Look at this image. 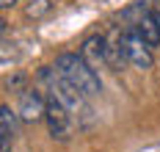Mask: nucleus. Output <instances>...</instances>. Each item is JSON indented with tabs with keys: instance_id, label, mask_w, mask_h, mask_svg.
<instances>
[{
	"instance_id": "obj_2",
	"label": "nucleus",
	"mask_w": 160,
	"mask_h": 152,
	"mask_svg": "<svg viewBox=\"0 0 160 152\" xmlns=\"http://www.w3.org/2000/svg\"><path fill=\"white\" fill-rule=\"evenodd\" d=\"M39 80L44 83V89H47V94H52L55 100H61L72 111V116H86L88 114V105H86V94L80 91L78 86H72L69 80H66L64 75L58 72V69L52 67H44L42 72H39Z\"/></svg>"
},
{
	"instance_id": "obj_7",
	"label": "nucleus",
	"mask_w": 160,
	"mask_h": 152,
	"mask_svg": "<svg viewBox=\"0 0 160 152\" xmlns=\"http://www.w3.org/2000/svg\"><path fill=\"white\" fill-rule=\"evenodd\" d=\"M132 28L141 33V39H144L152 50L160 44V22H158V17H155V11H144L141 17L132 22Z\"/></svg>"
},
{
	"instance_id": "obj_4",
	"label": "nucleus",
	"mask_w": 160,
	"mask_h": 152,
	"mask_svg": "<svg viewBox=\"0 0 160 152\" xmlns=\"http://www.w3.org/2000/svg\"><path fill=\"white\" fill-rule=\"evenodd\" d=\"M124 33V53H127V61L135 69H152V47L146 44L141 33L135 28H127L122 31Z\"/></svg>"
},
{
	"instance_id": "obj_8",
	"label": "nucleus",
	"mask_w": 160,
	"mask_h": 152,
	"mask_svg": "<svg viewBox=\"0 0 160 152\" xmlns=\"http://www.w3.org/2000/svg\"><path fill=\"white\" fill-rule=\"evenodd\" d=\"M17 111H11L8 105H0V152H11L14 144V122H17Z\"/></svg>"
},
{
	"instance_id": "obj_3",
	"label": "nucleus",
	"mask_w": 160,
	"mask_h": 152,
	"mask_svg": "<svg viewBox=\"0 0 160 152\" xmlns=\"http://www.w3.org/2000/svg\"><path fill=\"white\" fill-rule=\"evenodd\" d=\"M44 124H47V133L52 141H69L75 133V124H72V111L66 108L61 100H55L52 94H47V111H44Z\"/></svg>"
},
{
	"instance_id": "obj_11",
	"label": "nucleus",
	"mask_w": 160,
	"mask_h": 152,
	"mask_svg": "<svg viewBox=\"0 0 160 152\" xmlns=\"http://www.w3.org/2000/svg\"><path fill=\"white\" fill-rule=\"evenodd\" d=\"M152 11H155V17H158V22H160V3L155 6V8H152Z\"/></svg>"
},
{
	"instance_id": "obj_1",
	"label": "nucleus",
	"mask_w": 160,
	"mask_h": 152,
	"mask_svg": "<svg viewBox=\"0 0 160 152\" xmlns=\"http://www.w3.org/2000/svg\"><path fill=\"white\" fill-rule=\"evenodd\" d=\"M55 69H58L72 86H78L86 97H97V94L102 91V80H99L97 69L91 67L80 53H61V55L55 58Z\"/></svg>"
},
{
	"instance_id": "obj_6",
	"label": "nucleus",
	"mask_w": 160,
	"mask_h": 152,
	"mask_svg": "<svg viewBox=\"0 0 160 152\" xmlns=\"http://www.w3.org/2000/svg\"><path fill=\"white\" fill-rule=\"evenodd\" d=\"M80 55H83L94 69L108 67V36L94 33V36H88V39H83V44H80Z\"/></svg>"
},
{
	"instance_id": "obj_9",
	"label": "nucleus",
	"mask_w": 160,
	"mask_h": 152,
	"mask_svg": "<svg viewBox=\"0 0 160 152\" xmlns=\"http://www.w3.org/2000/svg\"><path fill=\"white\" fill-rule=\"evenodd\" d=\"M50 11V0H31L28 6V17H42Z\"/></svg>"
},
{
	"instance_id": "obj_10",
	"label": "nucleus",
	"mask_w": 160,
	"mask_h": 152,
	"mask_svg": "<svg viewBox=\"0 0 160 152\" xmlns=\"http://www.w3.org/2000/svg\"><path fill=\"white\" fill-rule=\"evenodd\" d=\"M14 3H17V0H0V8H11Z\"/></svg>"
},
{
	"instance_id": "obj_5",
	"label": "nucleus",
	"mask_w": 160,
	"mask_h": 152,
	"mask_svg": "<svg viewBox=\"0 0 160 152\" xmlns=\"http://www.w3.org/2000/svg\"><path fill=\"white\" fill-rule=\"evenodd\" d=\"M44 111H47V97H42L36 89H25L22 94H19V105H17V114L22 122H42L44 119Z\"/></svg>"
}]
</instances>
